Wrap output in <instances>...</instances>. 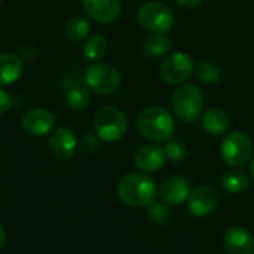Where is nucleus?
I'll return each mask as SVG.
<instances>
[{"mask_svg":"<svg viewBox=\"0 0 254 254\" xmlns=\"http://www.w3.org/2000/svg\"><path fill=\"white\" fill-rule=\"evenodd\" d=\"M138 132L152 143H167L173 138L176 131V121L171 112L159 106L143 109L137 116Z\"/></svg>","mask_w":254,"mask_h":254,"instance_id":"f257e3e1","label":"nucleus"},{"mask_svg":"<svg viewBox=\"0 0 254 254\" xmlns=\"http://www.w3.org/2000/svg\"><path fill=\"white\" fill-rule=\"evenodd\" d=\"M158 195L155 180L146 173H129L118 185L119 199L129 207H149Z\"/></svg>","mask_w":254,"mask_h":254,"instance_id":"f03ea898","label":"nucleus"},{"mask_svg":"<svg viewBox=\"0 0 254 254\" xmlns=\"http://www.w3.org/2000/svg\"><path fill=\"white\" fill-rule=\"evenodd\" d=\"M204 92L193 83H182L173 92L171 109L174 115L188 124H193L201 119L204 113Z\"/></svg>","mask_w":254,"mask_h":254,"instance_id":"7ed1b4c3","label":"nucleus"},{"mask_svg":"<svg viewBox=\"0 0 254 254\" xmlns=\"http://www.w3.org/2000/svg\"><path fill=\"white\" fill-rule=\"evenodd\" d=\"M94 129L100 140L115 143L125 137L128 131V121L121 109L115 106H104L98 109L94 116Z\"/></svg>","mask_w":254,"mask_h":254,"instance_id":"20e7f679","label":"nucleus"},{"mask_svg":"<svg viewBox=\"0 0 254 254\" xmlns=\"http://www.w3.org/2000/svg\"><path fill=\"white\" fill-rule=\"evenodd\" d=\"M220 155L229 167L243 168L253 158V141L243 131H231L222 141Z\"/></svg>","mask_w":254,"mask_h":254,"instance_id":"39448f33","label":"nucleus"},{"mask_svg":"<svg viewBox=\"0 0 254 254\" xmlns=\"http://www.w3.org/2000/svg\"><path fill=\"white\" fill-rule=\"evenodd\" d=\"M85 85L98 95H112L121 86V73L116 67L107 63L91 64L83 76Z\"/></svg>","mask_w":254,"mask_h":254,"instance_id":"423d86ee","label":"nucleus"},{"mask_svg":"<svg viewBox=\"0 0 254 254\" xmlns=\"http://www.w3.org/2000/svg\"><path fill=\"white\" fill-rule=\"evenodd\" d=\"M138 24L150 33H168L174 25L173 10L162 1H146L137 10Z\"/></svg>","mask_w":254,"mask_h":254,"instance_id":"0eeeda50","label":"nucleus"},{"mask_svg":"<svg viewBox=\"0 0 254 254\" xmlns=\"http://www.w3.org/2000/svg\"><path fill=\"white\" fill-rule=\"evenodd\" d=\"M193 60L185 52H174L165 57L159 64V76L168 85L185 83L193 74Z\"/></svg>","mask_w":254,"mask_h":254,"instance_id":"6e6552de","label":"nucleus"},{"mask_svg":"<svg viewBox=\"0 0 254 254\" xmlns=\"http://www.w3.org/2000/svg\"><path fill=\"white\" fill-rule=\"evenodd\" d=\"M219 204L220 198L217 190L207 185H201L192 189L188 198L189 211L195 217H207L213 214L219 208Z\"/></svg>","mask_w":254,"mask_h":254,"instance_id":"1a4fd4ad","label":"nucleus"},{"mask_svg":"<svg viewBox=\"0 0 254 254\" xmlns=\"http://www.w3.org/2000/svg\"><path fill=\"white\" fill-rule=\"evenodd\" d=\"M82 4L86 15L100 24L115 22L122 10L121 0H82Z\"/></svg>","mask_w":254,"mask_h":254,"instance_id":"9d476101","label":"nucleus"},{"mask_svg":"<svg viewBox=\"0 0 254 254\" xmlns=\"http://www.w3.org/2000/svg\"><path fill=\"white\" fill-rule=\"evenodd\" d=\"M21 125L27 134L34 135V137H42V135L49 134L54 129L55 116L46 109H40V107L31 109L24 115Z\"/></svg>","mask_w":254,"mask_h":254,"instance_id":"9b49d317","label":"nucleus"},{"mask_svg":"<svg viewBox=\"0 0 254 254\" xmlns=\"http://www.w3.org/2000/svg\"><path fill=\"white\" fill-rule=\"evenodd\" d=\"M49 149L57 159H70L77 149V138L74 131L68 127H60L55 129L49 140Z\"/></svg>","mask_w":254,"mask_h":254,"instance_id":"f8f14e48","label":"nucleus"},{"mask_svg":"<svg viewBox=\"0 0 254 254\" xmlns=\"http://www.w3.org/2000/svg\"><path fill=\"white\" fill-rule=\"evenodd\" d=\"M190 193V183L183 176L168 177L159 188V196L168 205H180L188 201Z\"/></svg>","mask_w":254,"mask_h":254,"instance_id":"ddd939ff","label":"nucleus"},{"mask_svg":"<svg viewBox=\"0 0 254 254\" xmlns=\"http://www.w3.org/2000/svg\"><path fill=\"white\" fill-rule=\"evenodd\" d=\"M134 162L137 168L143 173H155L161 170L167 162L165 149L159 146L158 143L146 144L138 149V152L134 156Z\"/></svg>","mask_w":254,"mask_h":254,"instance_id":"4468645a","label":"nucleus"},{"mask_svg":"<svg viewBox=\"0 0 254 254\" xmlns=\"http://www.w3.org/2000/svg\"><path fill=\"white\" fill-rule=\"evenodd\" d=\"M225 249L229 254H254L253 234L244 226H232L223 237Z\"/></svg>","mask_w":254,"mask_h":254,"instance_id":"2eb2a0df","label":"nucleus"},{"mask_svg":"<svg viewBox=\"0 0 254 254\" xmlns=\"http://www.w3.org/2000/svg\"><path fill=\"white\" fill-rule=\"evenodd\" d=\"M201 124L207 134H210L213 137H219V135H223L228 132V129L231 127V119H229V115L223 109L211 107L202 113Z\"/></svg>","mask_w":254,"mask_h":254,"instance_id":"dca6fc26","label":"nucleus"},{"mask_svg":"<svg viewBox=\"0 0 254 254\" xmlns=\"http://www.w3.org/2000/svg\"><path fill=\"white\" fill-rule=\"evenodd\" d=\"M24 73V63L21 57L9 52L0 54V86L12 85Z\"/></svg>","mask_w":254,"mask_h":254,"instance_id":"f3484780","label":"nucleus"},{"mask_svg":"<svg viewBox=\"0 0 254 254\" xmlns=\"http://www.w3.org/2000/svg\"><path fill=\"white\" fill-rule=\"evenodd\" d=\"M65 103L74 110H83L91 103V91L80 82L71 83L65 91Z\"/></svg>","mask_w":254,"mask_h":254,"instance_id":"a211bd4d","label":"nucleus"},{"mask_svg":"<svg viewBox=\"0 0 254 254\" xmlns=\"http://www.w3.org/2000/svg\"><path fill=\"white\" fill-rule=\"evenodd\" d=\"M173 40L167 33H152L143 43V51L149 57H162L170 52Z\"/></svg>","mask_w":254,"mask_h":254,"instance_id":"6ab92c4d","label":"nucleus"},{"mask_svg":"<svg viewBox=\"0 0 254 254\" xmlns=\"http://www.w3.org/2000/svg\"><path fill=\"white\" fill-rule=\"evenodd\" d=\"M250 185V179L246 173L240 171L238 168L226 171L220 179V186L228 193H241Z\"/></svg>","mask_w":254,"mask_h":254,"instance_id":"aec40b11","label":"nucleus"},{"mask_svg":"<svg viewBox=\"0 0 254 254\" xmlns=\"http://www.w3.org/2000/svg\"><path fill=\"white\" fill-rule=\"evenodd\" d=\"M109 49V42L101 34L89 36L83 45V57L88 61H98L101 60Z\"/></svg>","mask_w":254,"mask_h":254,"instance_id":"412c9836","label":"nucleus"},{"mask_svg":"<svg viewBox=\"0 0 254 254\" xmlns=\"http://www.w3.org/2000/svg\"><path fill=\"white\" fill-rule=\"evenodd\" d=\"M89 31H91V25L85 16L76 15V16L70 18L65 24V36L71 42H82V40L88 39Z\"/></svg>","mask_w":254,"mask_h":254,"instance_id":"4be33fe9","label":"nucleus"},{"mask_svg":"<svg viewBox=\"0 0 254 254\" xmlns=\"http://www.w3.org/2000/svg\"><path fill=\"white\" fill-rule=\"evenodd\" d=\"M193 74L198 77L199 82L207 83V85H213L222 79V68L219 67V64L204 60L195 65Z\"/></svg>","mask_w":254,"mask_h":254,"instance_id":"5701e85b","label":"nucleus"},{"mask_svg":"<svg viewBox=\"0 0 254 254\" xmlns=\"http://www.w3.org/2000/svg\"><path fill=\"white\" fill-rule=\"evenodd\" d=\"M164 149H165L167 161H171V162H176V164H180V162L186 161V158L189 155L188 146L182 140L171 138L170 141H167V146Z\"/></svg>","mask_w":254,"mask_h":254,"instance_id":"b1692460","label":"nucleus"},{"mask_svg":"<svg viewBox=\"0 0 254 254\" xmlns=\"http://www.w3.org/2000/svg\"><path fill=\"white\" fill-rule=\"evenodd\" d=\"M147 214L155 222H165L168 219V216H170V211L167 210L165 205H162V204H153L152 202L147 207Z\"/></svg>","mask_w":254,"mask_h":254,"instance_id":"393cba45","label":"nucleus"},{"mask_svg":"<svg viewBox=\"0 0 254 254\" xmlns=\"http://www.w3.org/2000/svg\"><path fill=\"white\" fill-rule=\"evenodd\" d=\"M98 135L95 134H86V135H83V138H82V149H83V152H86V153H92V152H95L97 149H98Z\"/></svg>","mask_w":254,"mask_h":254,"instance_id":"a878e982","label":"nucleus"},{"mask_svg":"<svg viewBox=\"0 0 254 254\" xmlns=\"http://www.w3.org/2000/svg\"><path fill=\"white\" fill-rule=\"evenodd\" d=\"M10 106H12V100H10L9 94L0 88V116L4 115L10 109Z\"/></svg>","mask_w":254,"mask_h":254,"instance_id":"bb28decb","label":"nucleus"},{"mask_svg":"<svg viewBox=\"0 0 254 254\" xmlns=\"http://www.w3.org/2000/svg\"><path fill=\"white\" fill-rule=\"evenodd\" d=\"M177 3L182 6V7H186V9H195L198 7L202 0H177Z\"/></svg>","mask_w":254,"mask_h":254,"instance_id":"cd10ccee","label":"nucleus"},{"mask_svg":"<svg viewBox=\"0 0 254 254\" xmlns=\"http://www.w3.org/2000/svg\"><path fill=\"white\" fill-rule=\"evenodd\" d=\"M4 241H6V232H4L3 225L0 223V250H1V249H3V246H4Z\"/></svg>","mask_w":254,"mask_h":254,"instance_id":"c85d7f7f","label":"nucleus"},{"mask_svg":"<svg viewBox=\"0 0 254 254\" xmlns=\"http://www.w3.org/2000/svg\"><path fill=\"white\" fill-rule=\"evenodd\" d=\"M250 174H252V177H253L254 180V156L252 158V161H250Z\"/></svg>","mask_w":254,"mask_h":254,"instance_id":"c756f323","label":"nucleus"},{"mask_svg":"<svg viewBox=\"0 0 254 254\" xmlns=\"http://www.w3.org/2000/svg\"><path fill=\"white\" fill-rule=\"evenodd\" d=\"M0 4H1V0H0Z\"/></svg>","mask_w":254,"mask_h":254,"instance_id":"7c9ffc66","label":"nucleus"}]
</instances>
